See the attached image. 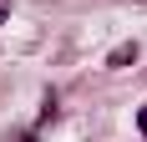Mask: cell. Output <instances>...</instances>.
<instances>
[{
  "instance_id": "7a4b0ae2",
  "label": "cell",
  "mask_w": 147,
  "mask_h": 142,
  "mask_svg": "<svg viewBox=\"0 0 147 142\" xmlns=\"http://www.w3.org/2000/svg\"><path fill=\"white\" fill-rule=\"evenodd\" d=\"M137 132L147 137V107H137Z\"/></svg>"
},
{
  "instance_id": "6da1fadb",
  "label": "cell",
  "mask_w": 147,
  "mask_h": 142,
  "mask_svg": "<svg viewBox=\"0 0 147 142\" xmlns=\"http://www.w3.org/2000/svg\"><path fill=\"white\" fill-rule=\"evenodd\" d=\"M132 61H137V41H122L117 51L107 56V66H112V71H122V66H132Z\"/></svg>"
}]
</instances>
